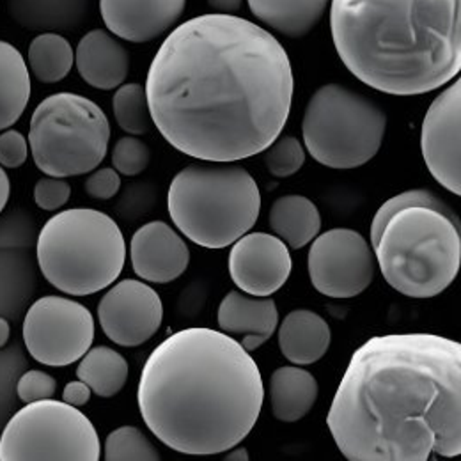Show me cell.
<instances>
[{"instance_id":"6da1fadb","label":"cell","mask_w":461,"mask_h":461,"mask_svg":"<svg viewBox=\"0 0 461 461\" xmlns=\"http://www.w3.org/2000/svg\"><path fill=\"white\" fill-rule=\"evenodd\" d=\"M294 78L285 47L234 14H201L166 38L146 93L153 122L179 153L238 162L263 153L283 131Z\"/></svg>"},{"instance_id":"7a4b0ae2","label":"cell","mask_w":461,"mask_h":461,"mask_svg":"<svg viewBox=\"0 0 461 461\" xmlns=\"http://www.w3.org/2000/svg\"><path fill=\"white\" fill-rule=\"evenodd\" d=\"M351 461L461 456V343L391 334L360 346L327 417Z\"/></svg>"},{"instance_id":"3957f363","label":"cell","mask_w":461,"mask_h":461,"mask_svg":"<svg viewBox=\"0 0 461 461\" xmlns=\"http://www.w3.org/2000/svg\"><path fill=\"white\" fill-rule=\"evenodd\" d=\"M265 402L261 371L230 334L185 329L148 357L137 403L149 431L181 455H222L256 426Z\"/></svg>"},{"instance_id":"277c9868","label":"cell","mask_w":461,"mask_h":461,"mask_svg":"<svg viewBox=\"0 0 461 461\" xmlns=\"http://www.w3.org/2000/svg\"><path fill=\"white\" fill-rule=\"evenodd\" d=\"M330 32L366 86L417 96L461 71V0H332Z\"/></svg>"},{"instance_id":"5b68a950","label":"cell","mask_w":461,"mask_h":461,"mask_svg":"<svg viewBox=\"0 0 461 461\" xmlns=\"http://www.w3.org/2000/svg\"><path fill=\"white\" fill-rule=\"evenodd\" d=\"M371 245L391 288L410 298H433L460 272V217L437 194L406 190L376 212Z\"/></svg>"},{"instance_id":"8992f818","label":"cell","mask_w":461,"mask_h":461,"mask_svg":"<svg viewBox=\"0 0 461 461\" xmlns=\"http://www.w3.org/2000/svg\"><path fill=\"white\" fill-rule=\"evenodd\" d=\"M167 208L185 238L204 249H226L258 222L261 194L256 179L234 162L201 160L174 176Z\"/></svg>"},{"instance_id":"52a82bcc","label":"cell","mask_w":461,"mask_h":461,"mask_svg":"<svg viewBox=\"0 0 461 461\" xmlns=\"http://www.w3.org/2000/svg\"><path fill=\"white\" fill-rule=\"evenodd\" d=\"M43 277L60 293L89 296L104 291L122 272L126 243L113 217L95 208L56 213L36 245Z\"/></svg>"},{"instance_id":"ba28073f","label":"cell","mask_w":461,"mask_h":461,"mask_svg":"<svg viewBox=\"0 0 461 461\" xmlns=\"http://www.w3.org/2000/svg\"><path fill=\"white\" fill-rule=\"evenodd\" d=\"M109 140V117L82 95L56 93L45 98L31 117V155L47 176L93 173L105 160Z\"/></svg>"},{"instance_id":"9c48e42d","label":"cell","mask_w":461,"mask_h":461,"mask_svg":"<svg viewBox=\"0 0 461 461\" xmlns=\"http://www.w3.org/2000/svg\"><path fill=\"white\" fill-rule=\"evenodd\" d=\"M385 128L387 115L375 102L339 84L320 87L302 121L307 153L330 169H355L375 158Z\"/></svg>"},{"instance_id":"30bf717a","label":"cell","mask_w":461,"mask_h":461,"mask_svg":"<svg viewBox=\"0 0 461 461\" xmlns=\"http://www.w3.org/2000/svg\"><path fill=\"white\" fill-rule=\"evenodd\" d=\"M102 444L93 422L78 406L41 400L25 404L0 437L4 461H98Z\"/></svg>"},{"instance_id":"8fae6325","label":"cell","mask_w":461,"mask_h":461,"mask_svg":"<svg viewBox=\"0 0 461 461\" xmlns=\"http://www.w3.org/2000/svg\"><path fill=\"white\" fill-rule=\"evenodd\" d=\"M95 341V318L77 300L43 296L23 320V343L34 360L50 367L78 362Z\"/></svg>"},{"instance_id":"7c38bea8","label":"cell","mask_w":461,"mask_h":461,"mask_svg":"<svg viewBox=\"0 0 461 461\" xmlns=\"http://www.w3.org/2000/svg\"><path fill=\"white\" fill-rule=\"evenodd\" d=\"M307 263L312 286L329 298H353L375 279V252L353 230H330L316 236Z\"/></svg>"},{"instance_id":"4fadbf2b","label":"cell","mask_w":461,"mask_h":461,"mask_svg":"<svg viewBox=\"0 0 461 461\" xmlns=\"http://www.w3.org/2000/svg\"><path fill=\"white\" fill-rule=\"evenodd\" d=\"M104 334L124 348L148 343L162 327L164 303L149 285L135 279L119 281L98 303Z\"/></svg>"},{"instance_id":"5bb4252c","label":"cell","mask_w":461,"mask_h":461,"mask_svg":"<svg viewBox=\"0 0 461 461\" xmlns=\"http://www.w3.org/2000/svg\"><path fill=\"white\" fill-rule=\"evenodd\" d=\"M420 151L431 176L461 197V77L433 100L424 115Z\"/></svg>"},{"instance_id":"9a60e30c","label":"cell","mask_w":461,"mask_h":461,"mask_svg":"<svg viewBox=\"0 0 461 461\" xmlns=\"http://www.w3.org/2000/svg\"><path fill=\"white\" fill-rule=\"evenodd\" d=\"M293 270L289 247L268 232H247L232 243L230 276L243 293L270 296L286 285Z\"/></svg>"},{"instance_id":"2e32d148","label":"cell","mask_w":461,"mask_h":461,"mask_svg":"<svg viewBox=\"0 0 461 461\" xmlns=\"http://www.w3.org/2000/svg\"><path fill=\"white\" fill-rule=\"evenodd\" d=\"M130 258L139 279L153 285H167L181 277L190 263L185 240L164 221H153L133 232Z\"/></svg>"},{"instance_id":"e0dca14e","label":"cell","mask_w":461,"mask_h":461,"mask_svg":"<svg viewBox=\"0 0 461 461\" xmlns=\"http://www.w3.org/2000/svg\"><path fill=\"white\" fill-rule=\"evenodd\" d=\"M185 7L186 0H100L105 27L130 43L160 38L176 25Z\"/></svg>"},{"instance_id":"ac0fdd59","label":"cell","mask_w":461,"mask_h":461,"mask_svg":"<svg viewBox=\"0 0 461 461\" xmlns=\"http://www.w3.org/2000/svg\"><path fill=\"white\" fill-rule=\"evenodd\" d=\"M217 321L222 332L240 336L241 346L254 351L265 345L277 330L279 311L270 296L230 291L219 305Z\"/></svg>"},{"instance_id":"d6986e66","label":"cell","mask_w":461,"mask_h":461,"mask_svg":"<svg viewBox=\"0 0 461 461\" xmlns=\"http://www.w3.org/2000/svg\"><path fill=\"white\" fill-rule=\"evenodd\" d=\"M75 66L86 84L100 91H113L124 84L130 73V54L114 34L95 29L78 41Z\"/></svg>"},{"instance_id":"ffe728a7","label":"cell","mask_w":461,"mask_h":461,"mask_svg":"<svg viewBox=\"0 0 461 461\" xmlns=\"http://www.w3.org/2000/svg\"><path fill=\"white\" fill-rule=\"evenodd\" d=\"M330 346V327L316 312L296 309L279 327V348L294 366H309L323 358Z\"/></svg>"},{"instance_id":"44dd1931","label":"cell","mask_w":461,"mask_h":461,"mask_svg":"<svg viewBox=\"0 0 461 461\" xmlns=\"http://www.w3.org/2000/svg\"><path fill=\"white\" fill-rule=\"evenodd\" d=\"M318 400L316 378L298 367L285 366L272 373L270 404L272 413L281 422H296L303 419Z\"/></svg>"},{"instance_id":"7402d4cb","label":"cell","mask_w":461,"mask_h":461,"mask_svg":"<svg viewBox=\"0 0 461 461\" xmlns=\"http://www.w3.org/2000/svg\"><path fill=\"white\" fill-rule=\"evenodd\" d=\"M252 14L286 38L307 36L323 18L330 0H247Z\"/></svg>"},{"instance_id":"603a6c76","label":"cell","mask_w":461,"mask_h":461,"mask_svg":"<svg viewBox=\"0 0 461 461\" xmlns=\"http://www.w3.org/2000/svg\"><path fill=\"white\" fill-rule=\"evenodd\" d=\"M268 222L272 230L294 250L311 243L321 230V215L316 204L296 194L274 201Z\"/></svg>"},{"instance_id":"cb8c5ba5","label":"cell","mask_w":461,"mask_h":461,"mask_svg":"<svg viewBox=\"0 0 461 461\" xmlns=\"http://www.w3.org/2000/svg\"><path fill=\"white\" fill-rule=\"evenodd\" d=\"M16 47L0 40V131L11 128L31 100V75Z\"/></svg>"},{"instance_id":"d4e9b609","label":"cell","mask_w":461,"mask_h":461,"mask_svg":"<svg viewBox=\"0 0 461 461\" xmlns=\"http://www.w3.org/2000/svg\"><path fill=\"white\" fill-rule=\"evenodd\" d=\"M91 0H7L11 16L32 31H69L87 14Z\"/></svg>"},{"instance_id":"484cf974","label":"cell","mask_w":461,"mask_h":461,"mask_svg":"<svg viewBox=\"0 0 461 461\" xmlns=\"http://www.w3.org/2000/svg\"><path fill=\"white\" fill-rule=\"evenodd\" d=\"M77 378L86 382L100 398H114L128 380L126 358L109 346L91 348L78 362Z\"/></svg>"},{"instance_id":"4316f807","label":"cell","mask_w":461,"mask_h":461,"mask_svg":"<svg viewBox=\"0 0 461 461\" xmlns=\"http://www.w3.org/2000/svg\"><path fill=\"white\" fill-rule=\"evenodd\" d=\"M27 60L36 80L41 84H58L69 75L75 64V52L64 36L43 32L32 40Z\"/></svg>"},{"instance_id":"83f0119b","label":"cell","mask_w":461,"mask_h":461,"mask_svg":"<svg viewBox=\"0 0 461 461\" xmlns=\"http://www.w3.org/2000/svg\"><path fill=\"white\" fill-rule=\"evenodd\" d=\"M115 122L128 135H144L153 128V115L146 87L131 82L117 87L113 98Z\"/></svg>"},{"instance_id":"f1b7e54d","label":"cell","mask_w":461,"mask_h":461,"mask_svg":"<svg viewBox=\"0 0 461 461\" xmlns=\"http://www.w3.org/2000/svg\"><path fill=\"white\" fill-rule=\"evenodd\" d=\"M104 458L107 461H158L162 456L139 428L121 426L105 438Z\"/></svg>"},{"instance_id":"f546056e","label":"cell","mask_w":461,"mask_h":461,"mask_svg":"<svg viewBox=\"0 0 461 461\" xmlns=\"http://www.w3.org/2000/svg\"><path fill=\"white\" fill-rule=\"evenodd\" d=\"M305 164V149L296 137H277L265 149V166L274 177H289Z\"/></svg>"},{"instance_id":"4dcf8cb0","label":"cell","mask_w":461,"mask_h":461,"mask_svg":"<svg viewBox=\"0 0 461 461\" xmlns=\"http://www.w3.org/2000/svg\"><path fill=\"white\" fill-rule=\"evenodd\" d=\"M151 151L148 144L137 135H126L117 139L113 149V167L122 176H137L149 166Z\"/></svg>"},{"instance_id":"1f68e13d","label":"cell","mask_w":461,"mask_h":461,"mask_svg":"<svg viewBox=\"0 0 461 461\" xmlns=\"http://www.w3.org/2000/svg\"><path fill=\"white\" fill-rule=\"evenodd\" d=\"M58 391V382L52 375L40 371V369H31L27 371L16 385V394L20 402L23 404L36 403L41 400H50L54 398Z\"/></svg>"},{"instance_id":"d6a6232c","label":"cell","mask_w":461,"mask_h":461,"mask_svg":"<svg viewBox=\"0 0 461 461\" xmlns=\"http://www.w3.org/2000/svg\"><path fill=\"white\" fill-rule=\"evenodd\" d=\"M71 197V185L66 177L45 176L34 186V201L45 212L60 210Z\"/></svg>"},{"instance_id":"836d02e7","label":"cell","mask_w":461,"mask_h":461,"mask_svg":"<svg viewBox=\"0 0 461 461\" xmlns=\"http://www.w3.org/2000/svg\"><path fill=\"white\" fill-rule=\"evenodd\" d=\"M31 155L29 140L18 130H4L0 133V166L4 169H18Z\"/></svg>"},{"instance_id":"e575fe53","label":"cell","mask_w":461,"mask_h":461,"mask_svg":"<svg viewBox=\"0 0 461 461\" xmlns=\"http://www.w3.org/2000/svg\"><path fill=\"white\" fill-rule=\"evenodd\" d=\"M86 194L91 199L98 201H109L114 195H117L121 188V176L115 171L114 167H102L95 169L91 176L84 183Z\"/></svg>"},{"instance_id":"d590c367","label":"cell","mask_w":461,"mask_h":461,"mask_svg":"<svg viewBox=\"0 0 461 461\" xmlns=\"http://www.w3.org/2000/svg\"><path fill=\"white\" fill-rule=\"evenodd\" d=\"M91 396H93V389L82 380H75V382L66 384V387L62 391V402L78 406V408L89 403Z\"/></svg>"},{"instance_id":"8d00e7d4","label":"cell","mask_w":461,"mask_h":461,"mask_svg":"<svg viewBox=\"0 0 461 461\" xmlns=\"http://www.w3.org/2000/svg\"><path fill=\"white\" fill-rule=\"evenodd\" d=\"M208 5L221 14H234L241 9L243 0H208Z\"/></svg>"},{"instance_id":"74e56055","label":"cell","mask_w":461,"mask_h":461,"mask_svg":"<svg viewBox=\"0 0 461 461\" xmlns=\"http://www.w3.org/2000/svg\"><path fill=\"white\" fill-rule=\"evenodd\" d=\"M9 194H11V181H9V176L4 171V167L0 166V213L4 212L9 201Z\"/></svg>"},{"instance_id":"f35d334b","label":"cell","mask_w":461,"mask_h":461,"mask_svg":"<svg viewBox=\"0 0 461 461\" xmlns=\"http://www.w3.org/2000/svg\"><path fill=\"white\" fill-rule=\"evenodd\" d=\"M226 460H241V461H249V453H247V449L245 447H232L230 451H228V455H226Z\"/></svg>"},{"instance_id":"ab89813d","label":"cell","mask_w":461,"mask_h":461,"mask_svg":"<svg viewBox=\"0 0 461 461\" xmlns=\"http://www.w3.org/2000/svg\"><path fill=\"white\" fill-rule=\"evenodd\" d=\"M9 334H11V327H9L7 320L0 318V348H4V346L7 345Z\"/></svg>"}]
</instances>
